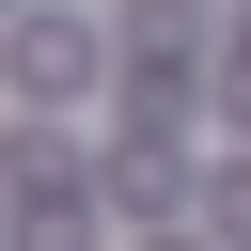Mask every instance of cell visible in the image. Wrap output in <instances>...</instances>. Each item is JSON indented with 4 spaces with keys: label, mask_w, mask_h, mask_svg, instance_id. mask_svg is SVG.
<instances>
[{
    "label": "cell",
    "mask_w": 251,
    "mask_h": 251,
    "mask_svg": "<svg viewBox=\"0 0 251 251\" xmlns=\"http://www.w3.org/2000/svg\"><path fill=\"white\" fill-rule=\"evenodd\" d=\"M16 78H31V94H63V78H94V31H78L63 0H31V31H16Z\"/></svg>",
    "instance_id": "obj_1"
}]
</instances>
